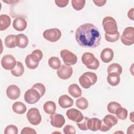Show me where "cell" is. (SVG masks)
I'll return each mask as SVG.
<instances>
[{"instance_id":"32","label":"cell","mask_w":134,"mask_h":134,"mask_svg":"<svg viewBox=\"0 0 134 134\" xmlns=\"http://www.w3.org/2000/svg\"><path fill=\"white\" fill-rule=\"evenodd\" d=\"M32 60L36 63H39L42 58L43 54L42 51L39 49H36L34 50L30 54Z\"/></svg>"},{"instance_id":"37","label":"cell","mask_w":134,"mask_h":134,"mask_svg":"<svg viewBox=\"0 0 134 134\" xmlns=\"http://www.w3.org/2000/svg\"><path fill=\"white\" fill-rule=\"evenodd\" d=\"M88 118L87 117H84L83 119L80 122H77V125L78 128L82 130H88L87 127V121L88 120Z\"/></svg>"},{"instance_id":"46","label":"cell","mask_w":134,"mask_h":134,"mask_svg":"<svg viewBox=\"0 0 134 134\" xmlns=\"http://www.w3.org/2000/svg\"><path fill=\"white\" fill-rule=\"evenodd\" d=\"M133 112H131V114H130V115H131V116H130V120H131L132 122H133V119H132V118H133Z\"/></svg>"},{"instance_id":"43","label":"cell","mask_w":134,"mask_h":134,"mask_svg":"<svg viewBox=\"0 0 134 134\" xmlns=\"http://www.w3.org/2000/svg\"><path fill=\"white\" fill-rule=\"evenodd\" d=\"M106 1H93V2L97 6H103L106 3Z\"/></svg>"},{"instance_id":"36","label":"cell","mask_w":134,"mask_h":134,"mask_svg":"<svg viewBox=\"0 0 134 134\" xmlns=\"http://www.w3.org/2000/svg\"><path fill=\"white\" fill-rule=\"evenodd\" d=\"M32 88L36 89L40 94L41 97H42L46 92V87L44 86V85L40 83H36L35 84Z\"/></svg>"},{"instance_id":"18","label":"cell","mask_w":134,"mask_h":134,"mask_svg":"<svg viewBox=\"0 0 134 134\" xmlns=\"http://www.w3.org/2000/svg\"><path fill=\"white\" fill-rule=\"evenodd\" d=\"M60 107L63 108H66L71 107L73 104V100L67 95H61L58 100Z\"/></svg>"},{"instance_id":"28","label":"cell","mask_w":134,"mask_h":134,"mask_svg":"<svg viewBox=\"0 0 134 134\" xmlns=\"http://www.w3.org/2000/svg\"><path fill=\"white\" fill-rule=\"evenodd\" d=\"M48 64L49 66L54 70H58L61 66V61L57 57H51L48 60Z\"/></svg>"},{"instance_id":"40","label":"cell","mask_w":134,"mask_h":134,"mask_svg":"<svg viewBox=\"0 0 134 134\" xmlns=\"http://www.w3.org/2000/svg\"><path fill=\"white\" fill-rule=\"evenodd\" d=\"M75 132V128L70 125L65 126L63 128V132L65 134H74Z\"/></svg>"},{"instance_id":"11","label":"cell","mask_w":134,"mask_h":134,"mask_svg":"<svg viewBox=\"0 0 134 134\" xmlns=\"http://www.w3.org/2000/svg\"><path fill=\"white\" fill-rule=\"evenodd\" d=\"M17 62L14 56L11 54H6L4 55L1 60V64L2 67L7 70H13L16 65Z\"/></svg>"},{"instance_id":"6","label":"cell","mask_w":134,"mask_h":134,"mask_svg":"<svg viewBox=\"0 0 134 134\" xmlns=\"http://www.w3.org/2000/svg\"><path fill=\"white\" fill-rule=\"evenodd\" d=\"M120 40L126 46L133 44L134 43V28L132 27L126 28L120 37Z\"/></svg>"},{"instance_id":"26","label":"cell","mask_w":134,"mask_h":134,"mask_svg":"<svg viewBox=\"0 0 134 134\" xmlns=\"http://www.w3.org/2000/svg\"><path fill=\"white\" fill-rule=\"evenodd\" d=\"M43 109L44 111L48 114H52L55 113L56 110V105L54 102L52 101H48L43 105Z\"/></svg>"},{"instance_id":"5","label":"cell","mask_w":134,"mask_h":134,"mask_svg":"<svg viewBox=\"0 0 134 134\" xmlns=\"http://www.w3.org/2000/svg\"><path fill=\"white\" fill-rule=\"evenodd\" d=\"M102 120V125L99 130L107 131L118 122L117 118L111 114L107 115Z\"/></svg>"},{"instance_id":"15","label":"cell","mask_w":134,"mask_h":134,"mask_svg":"<svg viewBox=\"0 0 134 134\" xmlns=\"http://www.w3.org/2000/svg\"><path fill=\"white\" fill-rule=\"evenodd\" d=\"M6 95L10 99H17L20 95V88L16 85H10L7 88Z\"/></svg>"},{"instance_id":"20","label":"cell","mask_w":134,"mask_h":134,"mask_svg":"<svg viewBox=\"0 0 134 134\" xmlns=\"http://www.w3.org/2000/svg\"><path fill=\"white\" fill-rule=\"evenodd\" d=\"M28 39L27 36L24 34H20L16 36L15 42L16 46L20 48H25L28 44Z\"/></svg>"},{"instance_id":"30","label":"cell","mask_w":134,"mask_h":134,"mask_svg":"<svg viewBox=\"0 0 134 134\" xmlns=\"http://www.w3.org/2000/svg\"><path fill=\"white\" fill-rule=\"evenodd\" d=\"M76 106L77 108L80 109L84 110L88 107V103L87 100L84 97H80L78 98L75 102Z\"/></svg>"},{"instance_id":"44","label":"cell","mask_w":134,"mask_h":134,"mask_svg":"<svg viewBox=\"0 0 134 134\" xmlns=\"http://www.w3.org/2000/svg\"><path fill=\"white\" fill-rule=\"evenodd\" d=\"M133 8H132L130 10H129L128 13V18L131 20H133Z\"/></svg>"},{"instance_id":"7","label":"cell","mask_w":134,"mask_h":134,"mask_svg":"<svg viewBox=\"0 0 134 134\" xmlns=\"http://www.w3.org/2000/svg\"><path fill=\"white\" fill-rule=\"evenodd\" d=\"M43 37L45 39L51 42H54L61 38V32L58 28L48 29L43 32Z\"/></svg>"},{"instance_id":"39","label":"cell","mask_w":134,"mask_h":134,"mask_svg":"<svg viewBox=\"0 0 134 134\" xmlns=\"http://www.w3.org/2000/svg\"><path fill=\"white\" fill-rule=\"evenodd\" d=\"M18 130L17 127L13 125L7 126L4 130L5 134H17L18 133Z\"/></svg>"},{"instance_id":"29","label":"cell","mask_w":134,"mask_h":134,"mask_svg":"<svg viewBox=\"0 0 134 134\" xmlns=\"http://www.w3.org/2000/svg\"><path fill=\"white\" fill-rule=\"evenodd\" d=\"M107 73H117L120 75L122 73V67L118 63H112L110 64L107 68Z\"/></svg>"},{"instance_id":"8","label":"cell","mask_w":134,"mask_h":134,"mask_svg":"<svg viewBox=\"0 0 134 134\" xmlns=\"http://www.w3.org/2000/svg\"><path fill=\"white\" fill-rule=\"evenodd\" d=\"M60 55L64 63L66 65H72L77 62V56L67 49H63L60 52Z\"/></svg>"},{"instance_id":"1","label":"cell","mask_w":134,"mask_h":134,"mask_svg":"<svg viewBox=\"0 0 134 134\" xmlns=\"http://www.w3.org/2000/svg\"><path fill=\"white\" fill-rule=\"evenodd\" d=\"M75 37L78 44L84 48H96L100 44L101 40L98 28L90 23L80 26L75 32Z\"/></svg>"},{"instance_id":"35","label":"cell","mask_w":134,"mask_h":134,"mask_svg":"<svg viewBox=\"0 0 134 134\" xmlns=\"http://www.w3.org/2000/svg\"><path fill=\"white\" fill-rule=\"evenodd\" d=\"M121 105L117 102H111L107 105V110L109 113L115 114L116 110L119 108L120 107Z\"/></svg>"},{"instance_id":"42","label":"cell","mask_w":134,"mask_h":134,"mask_svg":"<svg viewBox=\"0 0 134 134\" xmlns=\"http://www.w3.org/2000/svg\"><path fill=\"white\" fill-rule=\"evenodd\" d=\"M55 3L58 7L62 8L65 7L68 5L69 0H55Z\"/></svg>"},{"instance_id":"4","label":"cell","mask_w":134,"mask_h":134,"mask_svg":"<svg viewBox=\"0 0 134 134\" xmlns=\"http://www.w3.org/2000/svg\"><path fill=\"white\" fill-rule=\"evenodd\" d=\"M82 63L90 69L96 70L99 66V62L91 52H85L82 57Z\"/></svg>"},{"instance_id":"31","label":"cell","mask_w":134,"mask_h":134,"mask_svg":"<svg viewBox=\"0 0 134 134\" xmlns=\"http://www.w3.org/2000/svg\"><path fill=\"white\" fill-rule=\"evenodd\" d=\"M115 114L119 119L125 120L128 116V111L125 108L120 107L116 110Z\"/></svg>"},{"instance_id":"45","label":"cell","mask_w":134,"mask_h":134,"mask_svg":"<svg viewBox=\"0 0 134 134\" xmlns=\"http://www.w3.org/2000/svg\"><path fill=\"white\" fill-rule=\"evenodd\" d=\"M133 125H131L130 127H128L127 130V133H133Z\"/></svg>"},{"instance_id":"14","label":"cell","mask_w":134,"mask_h":134,"mask_svg":"<svg viewBox=\"0 0 134 134\" xmlns=\"http://www.w3.org/2000/svg\"><path fill=\"white\" fill-rule=\"evenodd\" d=\"M67 117L70 119L75 122H80L83 118V115L82 113L74 108L68 110L66 112Z\"/></svg>"},{"instance_id":"13","label":"cell","mask_w":134,"mask_h":134,"mask_svg":"<svg viewBox=\"0 0 134 134\" xmlns=\"http://www.w3.org/2000/svg\"><path fill=\"white\" fill-rule=\"evenodd\" d=\"M50 123L54 127L61 128L65 124V119L63 115L57 113H53L50 116Z\"/></svg>"},{"instance_id":"27","label":"cell","mask_w":134,"mask_h":134,"mask_svg":"<svg viewBox=\"0 0 134 134\" xmlns=\"http://www.w3.org/2000/svg\"><path fill=\"white\" fill-rule=\"evenodd\" d=\"M16 35H9L7 36L5 39V44L9 48H14L16 45L15 39Z\"/></svg>"},{"instance_id":"24","label":"cell","mask_w":134,"mask_h":134,"mask_svg":"<svg viewBox=\"0 0 134 134\" xmlns=\"http://www.w3.org/2000/svg\"><path fill=\"white\" fill-rule=\"evenodd\" d=\"M12 109L15 113L18 114H23L26 112L27 107L23 103L16 102L12 105Z\"/></svg>"},{"instance_id":"19","label":"cell","mask_w":134,"mask_h":134,"mask_svg":"<svg viewBox=\"0 0 134 134\" xmlns=\"http://www.w3.org/2000/svg\"><path fill=\"white\" fill-rule=\"evenodd\" d=\"M102 125V120L97 118H89L87 121L88 129L91 131H96L100 129Z\"/></svg>"},{"instance_id":"22","label":"cell","mask_w":134,"mask_h":134,"mask_svg":"<svg viewBox=\"0 0 134 134\" xmlns=\"http://www.w3.org/2000/svg\"><path fill=\"white\" fill-rule=\"evenodd\" d=\"M69 93L73 97L77 98L82 95V90L76 84H71L68 88Z\"/></svg>"},{"instance_id":"25","label":"cell","mask_w":134,"mask_h":134,"mask_svg":"<svg viewBox=\"0 0 134 134\" xmlns=\"http://www.w3.org/2000/svg\"><path fill=\"white\" fill-rule=\"evenodd\" d=\"M24 72V67L22 63L20 61H17L15 67L11 70V73L13 75L16 77L21 76Z\"/></svg>"},{"instance_id":"16","label":"cell","mask_w":134,"mask_h":134,"mask_svg":"<svg viewBox=\"0 0 134 134\" xmlns=\"http://www.w3.org/2000/svg\"><path fill=\"white\" fill-rule=\"evenodd\" d=\"M27 23L25 18L21 17H16L13 21V28L19 31L24 30L27 27Z\"/></svg>"},{"instance_id":"10","label":"cell","mask_w":134,"mask_h":134,"mask_svg":"<svg viewBox=\"0 0 134 134\" xmlns=\"http://www.w3.org/2000/svg\"><path fill=\"white\" fill-rule=\"evenodd\" d=\"M41 97L40 93L36 89L33 88L28 90L24 95L25 102L30 104L37 103Z\"/></svg>"},{"instance_id":"33","label":"cell","mask_w":134,"mask_h":134,"mask_svg":"<svg viewBox=\"0 0 134 134\" xmlns=\"http://www.w3.org/2000/svg\"><path fill=\"white\" fill-rule=\"evenodd\" d=\"M73 8L76 10H81L85 6V0H72L71 1Z\"/></svg>"},{"instance_id":"38","label":"cell","mask_w":134,"mask_h":134,"mask_svg":"<svg viewBox=\"0 0 134 134\" xmlns=\"http://www.w3.org/2000/svg\"><path fill=\"white\" fill-rule=\"evenodd\" d=\"M105 37L106 41L110 42H114L119 39L120 34L119 32L114 35H108L105 33Z\"/></svg>"},{"instance_id":"3","label":"cell","mask_w":134,"mask_h":134,"mask_svg":"<svg viewBox=\"0 0 134 134\" xmlns=\"http://www.w3.org/2000/svg\"><path fill=\"white\" fill-rule=\"evenodd\" d=\"M102 25L104 31L108 35H114L118 32L116 21L112 17H105L103 20Z\"/></svg>"},{"instance_id":"41","label":"cell","mask_w":134,"mask_h":134,"mask_svg":"<svg viewBox=\"0 0 134 134\" xmlns=\"http://www.w3.org/2000/svg\"><path fill=\"white\" fill-rule=\"evenodd\" d=\"M36 133L37 132L34 129H32L30 127H25L22 129V130L21 131V134H29V133L36 134Z\"/></svg>"},{"instance_id":"21","label":"cell","mask_w":134,"mask_h":134,"mask_svg":"<svg viewBox=\"0 0 134 134\" xmlns=\"http://www.w3.org/2000/svg\"><path fill=\"white\" fill-rule=\"evenodd\" d=\"M11 23L10 17L6 14L0 15V30L3 31L8 28Z\"/></svg>"},{"instance_id":"2","label":"cell","mask_w":134,"mask_h":134,"mask_svg":"<svg viewBox=\"0 0 134 134\" xmlns=\"http://www.w3.org/2000/svg\"><path fill=\"white\" fill-rule=\"evenodd\" d=\"M97 80V76L95 73L87 72L83 73L79 78V83L84 88L87 89L95 84Z\"/></svg>"},{"instance_id":"34","label":"cell","mask_w":134,"mask_h":134,"mask_svg":"<svg viewBox=\"0 0 134 134\" xmlns=\"http://www.w3.org/2000/svg\"><path fill=\"white\" fill-rule=\"evenodd\" d=\"M25 63L26 64V66L29 69H36L39 64V63L35 62L31 59L30 54H29L27 55L25 59Z\"/></svg>"},{"instance_id":"17","label":"cell","mask_w":134,"mask_h":134,"mask_svg":"<svg viewBox=\"0 0 134 134\" xmlns=\"http://www.w3.org/2000/svg\"><path fill=\"white\" fill-rule=\"evenodd\" d=\"M100 59L104 63H109L110 62L114 57L113 50L109 48H105L102 50L100 53Z\"/></svg>"},{"instance_id":"12","label":"cell","mask_w":134,"mask_h":134,"mask_svg":"<svg viewBox=\"0 0 134 134\" xmlns=\"http://www.w3.org/2000/svg\"><path fill=\"white\" fill-rule=\"evenodd\" d=\"M58 76L62 80H67L72 75L73 69L70 66L62 64L57 71Z\"/></svg>"},{"instance_id":"23","label":"cell","mask_w":134,"mask_h":134,"mask_svg":"<svg viewBox=\"0 0 134 134\" xmlns=\"http://www.w3.org/2000/svg\"><path fill=\"white\" fill-rule=\"evenodd\" d=\"M107 80L108 83L110 85L115 86L118 85L119 83L120 77L119 75L117 73H110L108 74L107 77Z\"/></svg>"},{"instance_id":"9","label":"cell","mask_w":134,"mask_h":134,"mask_svg":"<svg viewBox=\"0 0 134 134\" xmlns=\"http://www.w3.org/2000/svg\"><path fill=\"white\" fill-rule=\"evenodd\" d=\"M27 118L29 122L33 125H38L41 121V115L37 108L29 109L27 114Z\"/></svg>"}]
</instances>
